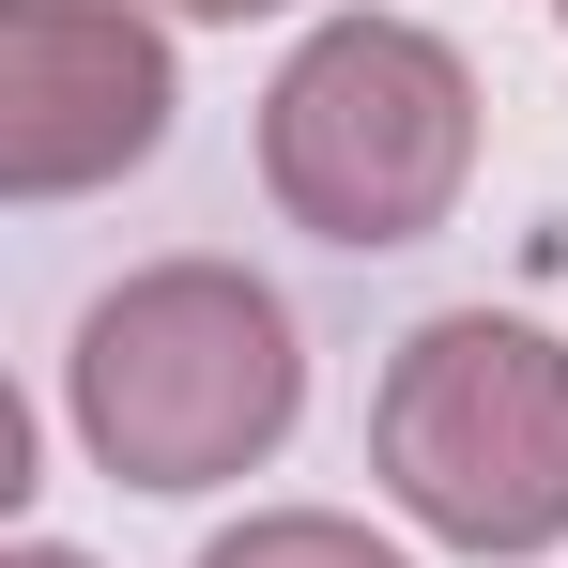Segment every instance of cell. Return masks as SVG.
<instances>
[{
    "mask_svg": "<svg viewBox=\"0 0 568 568\" xmlns=\"http://www.w3.org/2000/svg\"><path fill=\"white\" fill-rule=\"evenodd\" d=\"M476 170V78L415 16H338L262 93V185L323 246H430Z\"/></svg>",
    "mask_w": 568,
    "mask_h": 568,
    "instance_id": "7a4b0ae2",
    "label": "cell"
},
{
    "mask_svg": "<svg viewBox=\"0 0 568 568\" xmlns=\"http://www.w3.org/2000/svg\"><path fill=\"white\" fill-rule=\"evenodd\" d=\"M554 16H568V0H554Z\"/></svg>",
    "mask_w": 568,
    "mask_h": 568,
    "instance_id": "ba28073f",
    "label": "cell"
},
{
    "mask_svg": "<svg viewBox=\"0 0 568 568\" xmlns=\"http://www.w3.org/2000/svg\"><path fill=\"white\" fill-rule=\"evenodd\" d=\"M369 462L430 538L554 554L568 538V354L538 323H491V307L415 323L384 399H369Z\"/></svg>",
    "mask_w": 568,
    "mask_h": 568,
    "instance_id": "3957f363",
    "label": "cell"
},
{
    "mask_svg": "<svg viewBox=\"0 0 568 568\" xmlns=\"http://www.w3.org/2000/svg\"><path fill=\"white\" fill-rule=\"evenodd\" d=\"M16 568H78V554H62V538H31V554H16Z\"/></svg>",
    "mask_w": 568,
    "mask_h": 568,
    "instance_id": "52a82bcc",
    "label": "cell"
},
{
    "mask_svg": "<svg viewBox=\"0 0 568 568\" xmlns=\"http://www.w3.org/2000/svg\"><path fill=\"white\" fill-rule=\"evenodd\" d=\"M170 139V47L123 0H16L0 16V185L62 200Z\"/></svg>",
    "mask_w": 568,
    "mask_h": 568,
    "instance_id": "277c9868",
    "label": "cell"
},
{
    "mask_svg": "<svg viewBox=\"0 0 568 568\" xmlns=\"http://www.w3.org/2000/svg\"><path fill=\"white\" fill-rule=\"evenodd\" d=\"M307 354L292 307L231 262H154L78 323V430L123 491H215L292 430Z\"/></svg>",
    "mask_w": 568,
    "mask_h": 568,
    "instance_id": "6da1fadb",
    "label": "cell"
},
{
    "mask_svg": "<svg viewBox=\"0 0 568 568\" xmlns=\"http://www.w3.org/2000/svg\"><path fill=\"white\" fill-rule=\"evenodd\" d=\"M185 16H277V0H185Z\"/></svg>",
    "mask_w": 568,
    "mask_h": 568,
    "instance_id": "8992f818",
    "label": "cell"
},
{
    "mask_svg": "<svg viewBox=\"0 0 568 568\" xmlns=\"http://www.w3.org/2000/svg\"><path fill=\"white\" fill-rule=\"evenodd\" d=\"M200 568H399V554H384V538H354V523H323V507H277V523L215 538Z\"/></svg>",
    "mask_w": 568,
    "mask_h": 568,
    "instance_id": "5b68a950",
    "label": "cell"
}]
</instances>
